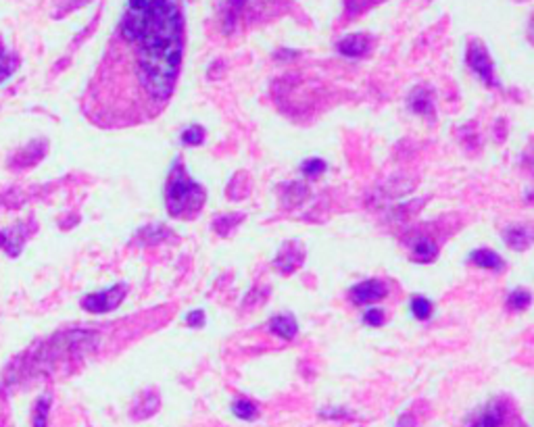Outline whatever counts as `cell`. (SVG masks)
Here are the masks:
<instances>
[{
    "mask_svg": "<svg viewBox=\"0 0 534 427\" xmlns=\"http://www.w3.org/2000/svg\"><path fill=\"white\" fill-rule=\"evenodd\" d=\"M119 36L136 46L140 88L165 102L178 82L184 55V17L178 0H128Z\"/></svg>",
    "mask_w": 534,
    "mask_h": 427,
    "instance_id": "cell-1",
    "label": "cell"
},
{
    "mask_svg": "<svg viewBox=\"0 0 534 427\" xmlns=\"http://www.w3.org/2000/svg\"><path fill=\"white\" fill-rule=\"evenodd\" d=\"M205 188L196 184L182 165L180 158L174 161L170 182L165 188V206L172 217H192L205 204Z\"/></svg>",
    "mask_w": 534,
    "mask_h": 427,
    "instance_id": "cell-2",
    "label": "cell"
},
{
    "mask_svg": "<svg viewBox=\"0 0 534 427\" xmlns=\"http://www.w3.org/2000/svg\"><path fill=\"white\" fill-rule=\"evenodd\" d=\"M128 294V284H115L111 288H106L102 292H94V294H88L82 298V308L88 310V313H109V310H115L124 298Z\"/></svg>",
    "mask_w": 534,
    "mask_h": 427,
    "instance_id": "cell-3",
    "label": "cell"
},
{
    "mask_svg": "<svg viewBox=\"0 0 534 427\" xmlns=\"http://www.w3.org/2000/svg\"><path fill=\"white\" fill-rule=\"evenodd\" d=\"M509 415V404L501 398H495L483 411L474 413L463 427H507Z\"/></svg>",
    "mask_w": 534,
    "mask_h": 427,
    "instance_id": "cell-4",
    "label": "cell"
},
{
    "mask_svg": "<svg viewBox=\"0 0 534 427\" xmlns=\"http://www.w3.org/2000/svg\"><path fill=\"white\" fill-rule=\"evenodd\" d=\"M467 65L487 86H497L493 59L489 55V50L480 42H472L469 44V48H467Z\"/></svg>",
    "mask_w": 534,
    "mask_h": 427,
    "instance_id": "cell-5",
    "label": "cell"
},
{
    "mask_svg": "<svg viewBox=\"0 0 534 427\" xmlns=\"http://www.w3.org/2000/svg\"><path fill=\"white\" fill-rule=\"evenodd\" d=\"M388 296V286L380 280H365L351 288V300L359 306L380 302Z\"/></svg>",
    "mask_w": 534,
    "mask_h": 427,
    "instance_id": "cell-6",
    "label": "cell"
},
{
    "mask_svg": "<svg viewBox=\"0 0 534 427\" xmlns=\"http://www.w3.org/2000/svg\"><path fill=\"white\" fill-rule=\"evenodd\" d=\"M27 232H25V223H15L13 228H5L0 230V248H3V252H7L9 256L17 258L25 246V238Z\"/></svg>",
    "mask_w": 534,
    "mask_h": 427,
    "instance_id": "cell-7",
    "label": "cell"
},
{
    "mask_svg": "<svg viewBox=\"0 0 534 427\" xmlns=\"http://www.w3.org/2000/svg\"><path fill=\"white\" fill-rule=\"evenodd\" d=\"M369 48V40L365 34H353V36H347L338 42V52L349 59H359L365 55V50Z\"/></svg>",
    "mask_w": 534,
    "mask_h": 427,
    "instance_id": "cell-8",
    "label": "cell"
},
{
    "mask_svg": "<svg viewBox=\"0 0 534 427\" xmlns=\"http://www.w3.org/2000/svg\"><path fill=\"white\" fill-rule=\"evenodd\" d=\"M469 260H472L476 267H480V269L499 271V269H503V267H505L503 258H501L495 250H491V248H478V250H474V252L469 254Z\"/></svg>",
    "mask_w": 534,
    "mask_h": 427,
    "instance_id": "cell-9",
    "label": "cell"
},
{
    "mask_svg": "<svg viewBox=\"0 0 534 427\" xmlns=\"http://www.w3.org/2000/svg\"><path fill=\"white\" fill-rule=\"evenodd\" d=\"M270 330H272L278 338L292 340V338L297 336V332H299V326H297V321H294V317L286 313V315H276V317H272Z\"/></svg>",
    "mask_w": 534,
    "mask_h": 427,
    "instance_id": "cell-10",
    "label": "cell"
},
{
    "mask_svg": "<svg viewBox=\"0 0 534 427\" xmlns=\"http://www.w3.org/2000/svg\"><path fill=\"white\" fill-rule=\"evenodd\" d=\"M409 109L417 115H430L432 113V94L426 88H415L409 96Z\"/></svg>",
    "mask_w": 534,
    "mask_h": 427,
    "instance_id": "cell-11",
    "label": "cell"
},
{
    "mask_svg": "<svg viewBox=\"0 0 534 427\" xmlns=\"http://www.w3.org/2000/svg\"><path fill=\"white\" fill-rule=\"evenodd\" d=\"M50 404H52V396L50 394H42L32 411V427H48V415H50Z\"/></svg>",
    "mask_w": 534,
    "mask_h": 427,
    "instance_id": "cell-12",
    "label": "cell"
},
{
    "mask_svg": "<svg viewBox=\"0 0 534 427\" xmlns=\"http://www.w3.org/2000/svg\"><path fill=\"white\" fill-rule=\"evenodd\" d=\"M505 244L513 250H526L530 246V232L526 228H509L505 232Z\"/></svg>",
    "mask_w": 534,
    "mask_h": 427,
    "instance_id": "cell-13",
    "label": "cell"
},
{
    "mask_svg": "<svg viewBox=\"0 0 534 427\" xmlns=\"http://www.w3.org/2000/svg\"><path fill=\"white\" fill-rule=\"evenodd\" d=\"M437 252H439L437 244H434L432 240H428V238H421V240H417V242L413 244V258L419 260V263H430V260H434V258H437Z\"/></svg>",
    "mask_w": 534,
    "mask_h": 427,
    "instance_id": "cell-14",
    "label": "cell"
},
{
    "mask_svg": "<svg viewBox=\"0 0 534 427\" xmlns=\"http://www.w3.org/2000/svg\"><path fill=\"white\" fill-rule=\"evenodd\" d=\"M17 65H19L17 57L13 55V52H9L5 48V44L0 42V84H3L5 80H9L15 73Z\"/></svg>",
    "mask_w": 534,
    "mask_h": 427,
    "instance_id": "cell-15",
    "label": "cell"
},
{
    "mask_svg": "<svg viewBox=\"0 0 534 427\" xmlns=\"http://www.w3.org/2000/svg\"><path fill=\"white\" fill-rule=\"evenodd\" d=\"M232 413H234V417H238L242 421H255L259 417V406L253 400L238 398L232 402Z\"/></svg>",
    "mask_w": 534,
    "mask_h": 427,
    "instance_id": "cell-16",
    "label": "cell"
},
{
    "mask_svg": "<svg viewBox=\"0 0 534 427\" xmlns=\"http://www.w3.org/2000/svg\"><path fill=\"white\" fill-rule=\"evenodd\" d=\"M409 308H411V315L417 319V321H426V319H430V315L434 310L432 302L426 296H413Z\"/></svg>",
    "mask_w": 534,
    "mask_h": 427,
    "instance_id": "cell-17",
    "label": "cell"
},
{
    "mask_svg": "<svg viewBox=\"0 0 534 427\" xmlns=\"http://www.w3.org/2000/svg\"><path fill=\"white\" fill-rule=\"evenodd\" d=\"M303 173L307 175V178H311V180H315V178H319L324 171H326V161H322V158H317V156H313V158H307V161L303 163Z\"/></svg>",
    "mask_w": 534,
    "mask_h": 427,
    "instance_id": "cell-18",
    "label": "cell"
},
{
    "mask_svg": "<svg viewBox=\"0 0 534 427\" xmlns=\"http://www.w3.org/2000/svg\"><path fill=\"white\" fill-rule=\"evenodd\" d=\"M530 292L528 290H513L511 294H509V298H507V306L511 308V310H524V308H528V304H530Z\"/></svg>",
    "mask_w": 534,
    "mask_h": 427,
    "instance_id": "cell-19",
    "label": "cell"
},
{
    "mask_svg": "<svg viewBox=\"0 0 534 427\" xmlns=\"http://www.w3.org/2000/svg\"><path fill=\"white\" fill-rule=\"evenodd\" d=\"M159 408V396L152 392H146L144 396H142V411H138L136 415H132L134 419H146V417H150L154 411Z\"/></svg>",
    "mask_w": 534,
    "mask_h": 427,
    "instance_id": "cell-20",
    "label": "cell"
},
{
    "mask_svg": "<svg viewBox=\"0 0 534 427\" xmlns=\"http://www.w3.org/2000/svg\"><path fill=\"white\" fill-rule=\"evenodd\" d=\"M182 142L186 146H198L205 142V130L200 125H190L188 130L182 132Z\"/></svg>",
    "mask_w": 534,
    "mask_h": 427,
    "instance_id": "cell-21",
    "label": "cell"
},
{
    "mask_svg": "<svg viewBox=\"0 0 534 427\" xmlns=\"http://www.w3.org/2000/svg\"><path fill=\"white\" fill-rule=\"evenodd\" d=\"M384 319H386V315H384V310L378 308V306L367 308L365 315H363V321H365L367 326H371V328H380V326L384 324Z\"/></svg>",
    "mask_w": 534,
    "mask_h": 427,
    "instance_id": "cell-22",
    "label": "cell"
},
{
    "mask_svg": "<svg viewBox=\"0 0 534 427\" xmlns=\"http://www.w3.org/2000/svg\"><path fill=\"white\" fill-rule=\"evenodd\" d=\"M186 324H188L190 328H202V326H205V313H202L200 308H196V310L188 313V317H186Z\"/></svg>",
    "mask_w": 534,
    "mask_h": 427,
    "instance_id": "cell-23",
    "label": "cell"
},
{
    "mask_svg": "<svg viewBox=\"0 0 534 427\" xmlns=\"http://www.w3.org/2000/svg\"><path fill=\"white\" fill-rule=\"evenodd\" d=\"M319 415L326 417V419H343V417H347V411H340V408H324V411H319Z\"/></svg>",
    "mask_w": 534,
    "mask_h": 427,
    "instance_id": "cell-24",
    "label": "cell"
},
{
    "mask_svg": "<svg viewBox=\"0 0 534 427\" xmlns=\"http://www.w3.org/2000/svg\"><path fill=\"white\" fill-rule=\"evenodd\" d=\"M415 425H417V421H415L409 413H405V415L399 417V421H397L395 427H415Z\"/></svg>",
    "mask_w": 534,
    "mask_h": 427,
    "instance_id": "cell-25",
    "label": "cell"
},
{
    "mask_svg": "<svg viewBox=\"0 0 534 427\" xmlns=\"http://www.w3.org/2000/svg\"><path fill=\"white\" fill-rule=\"evenodd\" d=\"M230 5H232V7H236V9H240V7H244V5H246V0H230Z\"/></svg>",
    "mask_w": 534,
    "mask_h": 427,
    "instance_id": "cell-26",
    "label": "cell"
}]
</instances>
